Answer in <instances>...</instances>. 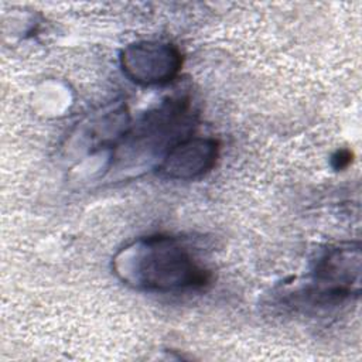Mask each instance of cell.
<instances>
[{
	"label": "cell",
	"instance_id": "cell-3",
	"mask_svg": "<svg viewBox=\"0 0 362 362\" xmlns=\"http://www.w3.org/2000/svg\"><path fill=\"white\" fill-rule=\"evenodd\" d=\"M218 157L214 139H187L174 144L163 158L158 170L174 180H191L209 171Z\"/></svg>",
	"mask_w": 362,
	"mask_h": 362
},
{
	"label": "cell",
	"instance_id": "cell-2",
	"mask_svg": "<svg viewBox=\"0 0 362 362\" xmlns=\"http://www.w3.org/2000/svg\"><path fill=\"white\" fill-rule=\"evenodd\" d=\"M122 66L124 74L141 85L170 82L180 71L181 55L170 44L137 42L123 49Z\"/></svg>",
	"mask_w": 362,
	"mask_h": 362
},
{
	"label": "cell",
	"instance_id": "cell-4",
	"mask_svg": "<svg viewBox=\"0 0 362 362\" xmlns=\"http://www.w3.org/2000/svg\"><path fill=\"white\" fill-rule=\"evenodd\" d=\"M359 247L332 249L322 259L317 270L322 296L341 297L349 294L359 284Z\"/></svg>",
	"mask_w": 362,
	"mask_h": 362
},
{
	"label": "cell",
	"instance_id": "cell-1",
	"mask_svg": "<svg viewBox=\"0 0 362 362\" xmlns=\"http://www.w3.org/2000/svg\"><path fill=\"white\" fill-rule=\"evenodd\" d=\"M113 266L124 283L144 290L165 291L206 281V272L168 236L141 238L127 245L116 255Z\"/></svg>",
	"mask_w": 362,
	"mask_h": 362
}]
</instances>
